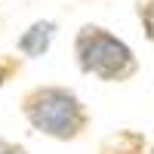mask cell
I'll return each instance as SVG.
<instances>
[{
  "label": "cell",
  "mask_w": 154,
  "mask_h": 154,
  "mask_svg": "<svg viewBox=\"0 0 154 154\" xmlns=\"http://www.w3.org/2000/svg\"><path fill=\"white\" fill-rule=\"evenodd\" d=\"M77 62L86 74H96L102 80H126L136 74V56L123 40H117L114 34H108L105 28L86 25L77 34Z\"/></svg>",
  "instance_id": "cell-2"
},
{
  "label": "cell",
  "mask_w": 154,
  "mask_h": 154,
  "mask_svg": "<svg viewBox=\"0 0 154 154\" xmlns=\"http://www.w3.org/2000/svg\"><path fill=\"white\" fill-rule=\"evenodd\" d=\"M102 154H145V136L133 130H120L102 142Z\"/></svg>",
  "instance_id": "cell-4"
},
{
  "label": "cell",
  "mask_w": 154,
  "mask_h": 154,
  "mask_svg": "<svg viewBox=\"0 0 154 154\" xmlns=\"http://www.w3.org/2000/svg\"><path fill=\"white\" fill-rule=\"evenodd\" d=\"M12 68H16V62H6V65H0V86H3V80L12 74Z\"/></svg>",
  "instance_id": "cell-7"
},
{
  "label": "cell",
  "mask_w": 154,
  "mask_h": 154,
  "mask_svg": "<svg viewBox=\"0 0 154 154\" xmlns=\"http://www.w3.org/2000/svg\"><path fill=\"white\" fill-rule=\"evenodd\" d=\"M22 111L37 133H46L53 139H77L86 130V111L80 99L62 86H43L28 93Z\"/></svg>",
  "instance_id": "cell-1"
},
{
  "label": "cell",
  "mask_w": 154,
  "mask_h": 154,
  "mask_svg": "<svg viewBox=\"0 0 154 154\" xmlns=\"http://www.w3.org/2000/svg\"><path fill=\"white\" fill-rule=\"evenodd\" d=\"M0 154H28L22 145H12V142H3V139H0Z\"/></svg>",
  "instance_id": "cell-6"
},
{
  "label": "cell",
  "mask_w": 154,
  "mask_h": 154,
  "mask_svg": "<svg viewBox=\"0 0 154 154\" xmlns=\"http://www.w3.org/2000/svg\"><path fill=\"white\" fill-rule=\"evenodd\" d=\"M139 19L145 25V37L154 43V0H148L145 6H139Z\"/></svg>",
  "instance_id": "cell-5"
},
{
  "label": "cell",
  "mask_w": 154,
  "mask_h": 154,
  "mask_svg": "<svg viewBox=\"0 0 154 154\" xmlns=\"http://www.w3.org/2000/svg\"><path fill=\"white\" fill-rule=\"evenodd\" d=\"M53 37H56V25L53 22H34L19 37V49L25 56H43L49 49V43H53Z\"/></svg>",
  "instance_id": "cell-3"
}]
</instances>
